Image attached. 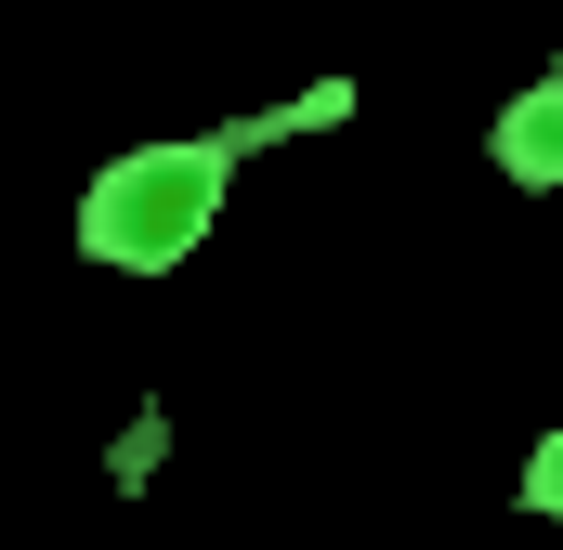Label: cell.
I'll return each instance as SVG.
<instances>
[{"label": "cell", "instance_id": "cell-1", "mask_svg": "<svg viewBox=\"0 0 563 550\" xmlns=\"http://www.w3.org/2000/svg\"><path fill=\"white\" fill-rule=\"evenodd\" d=\"M354 92L328 79V92H301V106H263V119H236V132H157L132 157H106L92 184H79V263L106 275H170L210 250V223H223V197H236V170H250V144H288L314 132V119H341Z\"/></svg>", "mask_w": 563, "mask_h": 550}, {"label": "cell", "instance_id": "cell-2", "mask_svg": "<svg viewBox=\"0 0 563 550\" xmlns=\"http://www.w3.org/2000/svg\"><path fill=\"white\" fill-rule=\"evenodd\" d=\"M485 170L525 184V197H563V66H538V79L485 119Z\"/></svg>", "mask_w": 563, "mask_h": 550}, {"label": "cell", "instance_id": "cell-3", "mask_svg": "<svg viewBox=\"0 0 563 550\" xmlns=\"http://www.w3.org/2000/svg\"><path fill=\"white\" fill-rule=\"evenodd\" d=\"M511 498H525L538 525H563V419L538 432V446H525V485H511Z\"/></svg>", "mask_w": 563, "mask_h": 550}]
</instances>
